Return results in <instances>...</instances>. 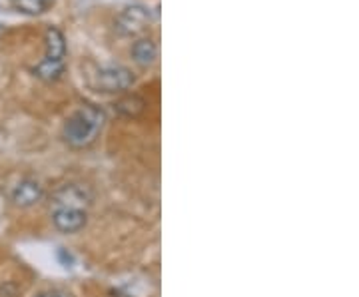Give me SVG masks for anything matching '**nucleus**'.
Returning a JSON list of instances; mask_svg holds the SVG:
<instances>
[{"label":"nucleus","instance_id":"f257e3e1","mask_svg":"<svg viewBox=\"0 0 359 297\" xmlns=\"http://www.w3.org/2000/svg\"><path fill=\"white\" fill-rule=\"evenodd\" d=\"M106 116L96 106H80L65 124V140L70 148H88L96 142L98 134L102 132Z\"/></svg>","mask_w":359,"mask_h":297},{"label":"nucleus","instance_id":"9b49d317","mask_svg":"<svg viewBox=\"0 0 359 297\" xmlns=\"http://www.w3.org/2000/svg\"><path fill=\"white\" fill-rule=\"evenodd\" d=\"M34 297H72L65 289H46V291H40Z\"/></svg>","mask_w":359,"mask_h":297},{"label":"nucleus","instance_id":"7ed1b4c3","mask_svg":"<svg viewBox=\"0 0 359 297\" xmlns=\"http://www.w3.org/2000/svg\"><path fill=\"white\" fill-rule=\"evenodd\" d=\"M88 221V214L82 207L54 206L52 209V223L58 232L76 233L80 232Z\"/></svg>","mask_w":359,"mask_h":297},{"label":"nucleus","instance_id":"39448f33","mask_svg":"<svg viewBox=\"0 0 359 297\" xmlns=\"http://www.w3.org/2000/svg\"><path fill=\"white\" fill-rule=\"evenodd\" d=\"M150 22V16L146 14L144 8L140 6H132V8H126L124 13L120 14L118 18V30L126 36H136L146 30V26Z\"/></svg>","mask_w":359,"mask_h":297},{"label":"nucleus","instance_id":"f03ea898","mask_svg":"<svg viewBox=\"0 0 359 297\" xmlns=\"http://www.w3.org/2000/svg\"><path fill=\"white\" fill-rule=\"evenodd\" d=\"M134 84V74L124 66H104L96 74V86L102 92H124Z\"/></svg>","mask_w":359,"mask_h":297},{"label":"nucleus","instance_id":"9d476101","mask_svg":"<svg viewBox=\"0 0 359 297\" xmlns=\"http://www.w3.org/2000/svg\"><path fill=\"white\" fill-rule=\"evenodd\" d=\"M14 6L18 11H22L26 14H40L46 13L52 6L54 0H13Z\"/></svg>","mask_w":359,"mask_h":297},{"label":"nucleus","instance_id":"1a4fd4ad","mask_svg":"<svg viewBox=\"0 0 359 297\" xmlns=\"http://www.w3.org/2000/svg\"><path fill=\"white\" fill-rule=\"evenodd\" d=\"M62 72H65V62H54V60H46V58L34 68V74L42 80H46V82L58 80L62 76Z\"/></svg>","mask_w":359,"mask_h":297},{"label":"nucleus","instance_id":"6e6552de","mask_svg":"<svg viewBox=\"0 0 359 297\" xmlns=\"http://www.w3.org/2000/svg\"><path fill=\"white\" fill-rule=\"evenodd\" d=\"M66 56V44L65 36L58 28H48L46 30V60L54 62H65Z\"/></svg>","mask_w":359,"mask_h":297},{"label":"nucleus","instance_id":"0eeeda50","mask_svg":"<svg viewBox=\"0 0 359 297\" xmlns=\"http://www.w3.org/2000/svg\"><path fill=\"white\" fill-rule=\"evenodd\" d=\"M132 58L142 68H148L158 60V44L152 39L136 40L132 44Z\"/></svg>","mask_w":359,"mask_h":297},{"label":"nucleus","instance_id":"20e7f679","mask_svg":"<svg viewBox=\"0 0 359 297\" xmlns=\"http://www.w3.org/2000/svg\"><path fill=\"white\" fill-rule=\"evenodd\" d=\"M54 206H70V207H86L92 204V192H90L86 186H80V184H70L60 188L54 198H52Z\"/></svg>","mask_w":359,"mask_h":297},{"label":"nucleus","instance_id":"423d86ee","mask_svg":"<svg viewBox=\"0 0 359 297\" xmlns=\"http://www.w3.org/2000/svg\"><path fill=\"white\" fill-rule=\"evenodd\" d=\"M42 186L34 180H22L14 186L13 202L20 207H30L42 200Z\"/></svg>","mask_w":359,"mask_h":297}]
</instances>
